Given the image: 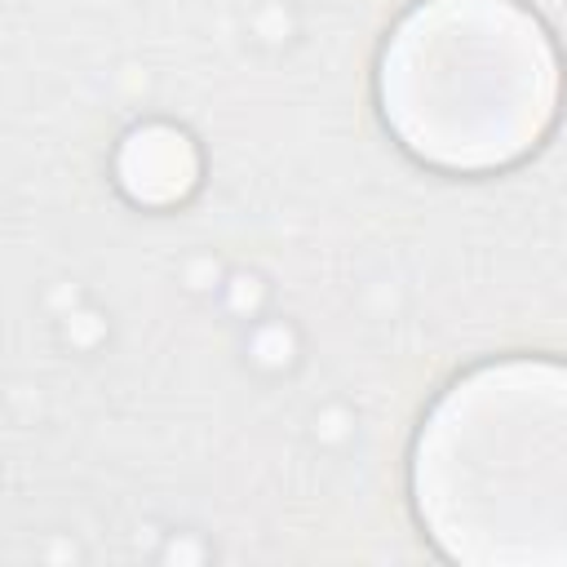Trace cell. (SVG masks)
<instances>
[{
	"label": "cell",
	"instance_id": "cell-1",
	"mask_svg": "<svg viewBox=\"0 0 567 567\" xmlns=\"http://www.w3.org/2000/svg\"><path fill=\"white\" fill-rule=\"evenodd\" d=\"M416 501L452 558H567V372L492 368L456 385L416 456Z\"/></svg>",
	"mask_w": 567,
	"mask_h": 567
}]
</instances>
